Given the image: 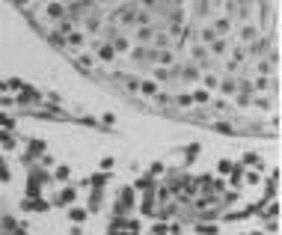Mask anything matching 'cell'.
Instances as JSON below:
<instances>
[{
  "mask_svg": "<svg viewBox=\"0 0 282 235\" xmlns=\"http://www.w3.org/2000/svg\"><path fill=\"white\" fill-rule=\"evenodd\" d=\"M86 74L214 128H276L279 0H12Z\"/></svg>",
  "mask_w": 282,
  "mask_h": 235,
  "instance_id": "obj_1",
  "label": "cell"
}]
</instances>
